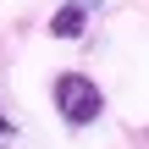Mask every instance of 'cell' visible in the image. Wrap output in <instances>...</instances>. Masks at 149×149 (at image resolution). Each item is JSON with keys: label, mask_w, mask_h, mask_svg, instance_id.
<instances>
[{"label": "cell", "mask_w": 149, "mask_h": 149, "mask_svg": "<svg viewBox=\"0 0 149 149\" xmlns=\"http://www.w3.org/2000/svg\"><path fill=\"white\" fill-rule=\"evenodd\" d=\"M50 105H55V116H61L66 127H94V122L105 116V94H100V83H94L88 72H55Z\"/></svg>", "instance_id": "6da1fadb"}, {"label": "cell", "mask_w": 149, "mask_h": 149, "mask_svg": "<svg viewBox=\"0 0 149 149\" xmlns=\"http://www.w3.org/2000/svg\"><path fill=\"white\" fill-rule=\"evenodd\" d=\"M11 144H17V122L0 111V149H11Z\"/></svg>", "instance_id": "3957f363"}, {"label": "cell", "mask_w": 149, "mask_h": 149, "mask_svg": "<svg viewBox=\"0 0 149 149\" xmlns=\"http://www.w3.org/2000/svg\"><path fill=\"white\" fill-rule=\"evenodd\" d=\"M88 17H94V0H66L50 17V39H83L88 33Z\"/></svg>", "instance_id": "7a4b0ae2"}]
</instances>
